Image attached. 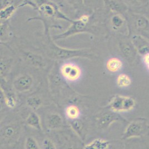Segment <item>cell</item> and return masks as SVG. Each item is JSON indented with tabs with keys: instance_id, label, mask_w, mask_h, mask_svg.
<instances>
[{
	"instance_id": "6da1fadb",
	"label": "cell",
	"mask_w": 149,
	"mask_h": 149,
	"mask_svg": "<svg viewBox=\"0 0 149 149\" xmlns=\"http://www.w3.org/2000/svg\"><path fill=\"white\" fill-rule=\"evenodd\" d=\"M46 54L51 58L56 60H65L74 57H87L92 56L90 51L86 49L71 50L60 47L50 41V45L46 51Z\"/></svg>"
},
{
	"instance_id": "7a4b0ae2",
	"label": "cell",
	"mask_w": 149,
	"mask_h": 149,
	"mask_svg": "<svg viewBox=\"0 0 149 149\" xmlns=\"http://www.w3.org/2000/svg\"><path fill=\"white\" fill-rule=\"evenodd\" d=\"M135 105L134 100L129 97L117 95L112 98L109 107L115 112L126 111L130 110Z\"/></svg>"
},
{
	"instance_id": "3957f363",
	"label": "cell",
	"mask_w": 149,
	"mask_h": 149,
	"mask_svg": "<svg viewBox=\"0 0 149 149\" xmlns=\"http://www.w3.org/2000/svg\"><path fill=\"white\" fill-rule=\"evenodd\" d=\"M87 23L84 22L81 19L76 21H72V25L68 29L60 35H55L53 37L54 40L66 38V37L74 35L76 33H79L87 31Z\"/></svg>"
},
{
	"instance_id": "277c9868",
	"label": "cell",
	"mask_w": 149,
	"mask_h": 149,
	"mask_svg": "<svg viewBox=\"0 0 149 149\" xmlns=\"http://www.w3.org/2000/svg\"><path fill=\"white\" fill-rule=\"evenodd\" d=\"M38 9L41 15L47 18L55 17L58 19H63L71 22H72V20H70L63 14H62L58 10L57 6L54 3L49 2L42 3L41 6L38 7Z\"/></svg>"
},
{
	"instance_id": "5b68a950",
	"label": "cell",
	"mask_w": 149,
	"mask_h": 149,
	"mask_svg": "<svg viewBox=\"0 0 149 149\" xmlns=\"http://www.w3.org/2000/svg\"><path fill=\"white\" fill-rule=\"evenodd\" d=\"M32 84L33 79L29 74L21 75L13 82L14 88L19 92H25L29 90Z\"/></svg>"
},
{
	"instance_id": "8992f818",
	"label": "cell",
	"mask_w": 149,
	"mask_h": 149,
	"mask_svg": "<svg viewBox=\"0 0 149 149\" xmlns=\"http://www.w3.org/2000/svg\"><path fill=\"white\" fill-rule=\"evenodd\" d=\"M146 132L145 126L141 123H132L126 129L124 135V139H129L133 137L139 136Z\"/></svg>"
},
{
	"instance_id": "52a82bcc",
	"label": "cell",
	"mask_w": 149,
	"mask_h": 149,
	"mask_svg": "<svg viewBox=\"0 0 149 149\" xmlns=\"http://www.w3.org/2000/svg\"><path fill=\"white\" fill-rule=\"evenodd\" d=\"M62 75L67 79L74 81L80 76L81 71L77 66L72 64H65L61 68Z\"/></svg>"
},
{
	"instance_id": "ba28073f",
	"label": "cell",
	"mask_w": 149,
	"mask_h": 149,
	"mask_svg": "<svg viewBox=\"0 0 149 149\" xmlns=\"http://www.w3.org/2000/svg\"><path fill=\"white\" fill-rule=\"evenodd\" d=\"M119 118L116 114L110 112H105L97 118V123L100 127L105 129L114 121L118 120Z\"/></svg>"
},
{
	"instance_id": "9c48e42d",
	"label": "cell",
	"mask_w": 149,
	"mask_h": 149,
	"mask_svg": "<svg viewBox=\"0 0 149 149\" xmlns=\"http://www.w3.org/2000/svg\"><path fill=\"white\" fill-rule=\"evenodd\" d=\"M24 56L27 62L36 67L42 68L45 65L44 58L39 55L32 53L31 52H25Z\"/></svg>"
},
{
	"instance_id": "30bf717a",
	"label": "cell",
	"mask_w": 149,
	"mask_h": 149,
	"mask_svg": "<svg viewBox=\"0 0 149 149\" xmlns=\"http://www.w3.org/2000/svg\"><path fill=\"white\" fill-rule=\"evenodd\" d=\"M63 124L62 118L57 113H52L47 118V125L49 129L54 130L60 128Z\"/></svg>"
},
{
	"instance_id": "8fae6325",
	"label": "cell",
	"mask_w": 149,
	"mask_h": 149,
	"mask_svg": "<svg viewBox=\"0 0 149 149\" xmlns=\"http://www.w3.org/2000/svg\"><path fill=\"white\" fill-rule=\"evenodd\" d=\"M26 123L27 125L38 130H42L41 120L38 115L34 112H31L26 119Z\"/></svg>"
},
{
	"instance_id": "7c38bea8",
	"label": "cell",
	"mask_w": 149,
	"mask_h": 149,
	"mask_svg": "<svg viewBox=\"0 0 149 149\" xmlns=\"http://www.w3.org/2000/svg\"><path fill=\"white\" fill-rule=\"evenodd\" d=\"M109 146L108 141L101 139H97L85 145L84 149H107Z\"/></svg>"
},
{
	"instance_id": "4fadbf2b",
	"label": "cell",
	"mask_w": 149,
	"mask_h": 149,
	"mask_svg": "<svg viewBox=\"0 0 149 149\" xmlns=\"http://www.w3.org/2000/svg\"><path fill=\"white\" fill-rule=\"evenodd\" d=\"M16 132V128L12 125H7L1 130V135L5 139H11L15 136Z\"/></svg>"
},
{
	"instance_id": "5bb4252c",
	"label": "cell",
	"mask_w": 149,
	"mask_h": 149,
	"mask_svg": "<svg viewBox=\"0 0 149 149\" xmlns=\"http://www.w3.org/2000/svg\"><path fill=\"white\" fill-rule=\"evenodd\" d=\"M16 11V7L13 5H10L3 8H2L0 12V18L2 20H6L10 19Z\"/></svg>"
},
{
	"instance_id": "9a60e30c",
	"label": "cell",
	"mask_w": 149,
	"mask_h": 149,
	"mask_svg": "<svg viewBox=\"0 0 149 149\" xmlns=\"http://www.w3.org/2000/svg\"><path fill=\"white\" fill-rule=\"evenodd\" d=\"M107 68L111 72L118 71L122 68V62L118 58H112L107 61Z\"/></svg>"
},
{
	"instance_id": "2e32d148",
	"label": "cell",
	"mask_w": 149,
	"mask_h": 149,
	"mask_svg": "<svg viewBox=\"0 0 149 149\" xmlns=\"http://www.w3.org/2000/svg\"><path fill=\"white\" fill-rule=\"evenodd\" d=\"M79 109L76 106H69L66 109V115L68 118L71 119H76L79 117Z\"/></svg>"
},
{
	"instance_id": "e0dca14e",
	"label": "cell",
	"mask_w": 149,
	"mask_h": 149,
	"mask_svg": "<svg viewBox=\"0 0 149 149\" xmlns=\"http://www.w3.org/2000/svg\"><path fill=\"white\" fill-rule=\"evenodd\" d=\"M27 104L30 107L36 109L42 104V100L37 96H32L27 100Z\"/></svg>"
},
{
	"instance_id": "ac0fdd59",
	"label": "cell",
	"mask_w": 149,
	"mask_h": 149,
	"mask_svg": "<svg viewBox=\"0 0 149 149\" xmlns=\"http://www.w3.org/2000/svg\"><path fill=\"white\" fill-rule=\"evenodd\" d=\"M117 84L118 86L121 87L128 86L131 84L130 77L125 74H120L117 79Z\"/></svg>"
},
{
	"instance_id": "d6986e66",
	"label": "cell",
	"mask_w": 149,
	"mask_h": 149,
	"mask_svg": "<svg viewBox=\"0 0 149 149\" xmlns=\"http://www.w3.org/2000/svg\"><path fill=\"white\" fill-rule=\"evenodd\" d=\"M25 149H40L37 141L32 137H27L25 140Z\"/></svg>"
},
{
	"instance_id": "ffe728a7",
	"label": "cell",
	"mask_w": 149,
	"mask_h": 149,
	"mask_svg": "<svg viewBox=\"0 0 149 149\" xmlns=\"http://www.w3.org/2000/svg\"><path fill=\"white\" fill-rule=\"evenodd\" d=\"M5 104L10 108H13L15 107L16 102L13 95L10 93L5 95Z\"/></svg>"
},
{
	"instance_id": "44dd1931",
	"label": "cell",
	"mask_w": 149,
	"mask_h": 149,
	"mask_svg": "<svg viewBox=\"0 0 149 149\" xmlns=\"http://www.w3.org/2000/svg\"><path fill=\"white\" fill-rule=\"evenodd\" d=\"M42 149H57L56 146L50 139H45L42 142Z\"/></svg>"
},
{
	"instance_id": "7402d4cb",
	"label": "cell",
	"mask_w": 149,
	"mask_h": 149,
	"mask_svg": "<svg viewBox=\"0 0 149 149\" xmlns=\"http://www.w3.org/2000/svg\"><path fill=\"white\" fill-rule=\"evenodd\" d=\"M72 127L73 129L74 130L77 134L81 133V130H82V125H81V122H80L78 120H74L72 122Z\"/></svg>"
},
{
	"instance_id": "603a6c76",
	"label": "cell",
	"mask_w": 149,
	"mask_h": 149,
	"mask_svg": "<svg viewBox=\"0 0 149 149\" xmlns=\"http://www.w3.org/2000/svg\"><path fill=\"white\" fill-rule=\"evenodd\" d=\"M123 21L118 16H115L112 18V23L116 27H118L122 24Z\"/></svg>"
},
{
	"instance_id": "cb8c5ba5",
	"label": "cell",
	"mask_w": 149,
	"mask_h": 149,
	"mask_svg": "<svg viewBox=\"0 0 149 149\" xmlns=\"http://www.w3.org/2000/svg\"><path fill=\"white\" fill-rule=\"evenodd\" d=\"M143 61L145 62V65L147 66L149 70V53L145 55L143 57Z\"/></svg>"
},
{
	"instance_id": "d4e9b609",
	"label": "cell",
	"mask_w": 149,
	"mask_h": 149,
	"mask_svg": "<svg viewBox=\"0 0 149 149\" xmlns=\"http://www.w3.org/2000/svg\"><path fill=\"white\" fill-rule=\"evenodd\" d=\"M66 149H76V148H74V147H73V146H70V147H68V148H66Z\"/></svg>"
}]
</instances>
